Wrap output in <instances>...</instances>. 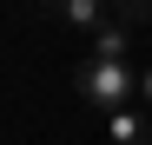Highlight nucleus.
<instances>
[{
  "label": "nucleus",
  "mask_w": 152,
  "mask_h": 145,
  "mask_svg": "<svg viewBox=\"0 0 152 145\" xmlns=\"http://www.w3.org/2000/svg\"><path fill=\"white\" fill-rule=\"evenodd\" d=\"M73 92H80V106H93L99 119L126 112V106H139V66L132 59H86L73 72Z\"/></svg>",
  "instance_id": "obj_1"
},
{
  "label": "nucleus",
  "mask_w": 152,
  "mask_h": 145,
  "mask_svg": "<svg viewBox=\"0 0 152 145\" xmlns=\"http://www.w3.org/2000/svg\"><path fill=\"white\" fill-rule=\"evenodd\" d=\"M106 138H113V145H152V112H145V106L106 112Z\"/></svg>",
  "instance_id": "obj_2"
},
{
  "label": "nucleus",
  "mask_w": 152,
  "mask_h": 145,
  "mask_svg": "<svg viewBox=\"0 0 152 145\" xmlns=\"http://www.w3.org/2000/svg\"><path fill=\"white\" fill-rule=\"evenodd\" d=\"M53 20H66V27H80V33H99L106 27V0H40Z\"/></svg>",
  "instance_id": "obj_3"
},
{
  "label": "nucleus",
  "mask_w": 152,
  "mask_h": 145,
  "mask_svg": "<svg viewBox=\"0 0 152 145\" xmlns=\"http://www.w3.org/2000/svg\"><path fill=\"white\" fill-rule=\"evenodd\" d=\"M93 59H132V27L126 20H106L93 33Z\"/></svg>",
  "instance_id": "obj_4"
},
{
  "label": "nucleus",
  "mask_w": 152,
  "mask_h": 145,
  "mask_svg": "<svg viewBox=\"0 0 152 145\" xmlns=\"http://www.w3.org/2000/svg\"><path fill=\"white\" fill-rule=\"evenodd\" d=\"M113 7H119L126 27H145V20H152V0H113Z\"/></svg>",
  "instance_id": "obj_5"
},
{
  "label": "nucleus",
  "mask_w": 152,
  "mask_h": 145,
  "mask_svg": "<svg viewBox=\"0 0 152 145\" xmlns=\"http://www.w3.org/2000/svg\"><path fill=\"white\" fill-rule=\"evenodd\" d=\"M139 106L152 112V66H139Z\"/></svg>",
  "instance_id": "obj_6"
}]
</instances>
